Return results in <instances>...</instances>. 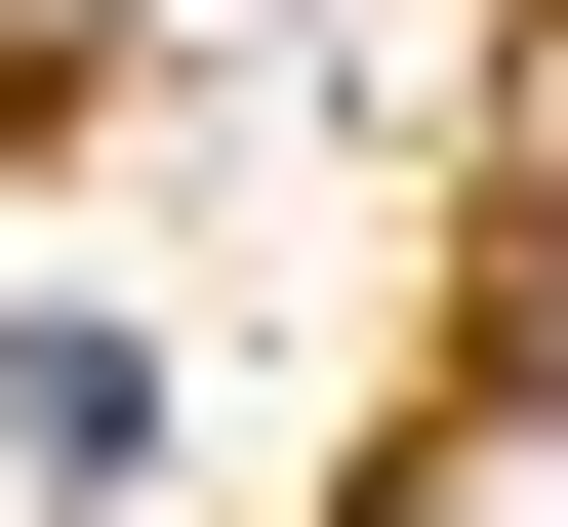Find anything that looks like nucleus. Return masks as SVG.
Here are the masks:
<instances>
[{
  "label": "nucleus",
  "instance_id": "obj_1",
  "mask_svg": "<svg viewBox=\"0 0 568 527\" xmlns=\"http://www.w3.org/2000/svg\"><path fill=\"white\" fill-rule=\"evenodd\" d=\"M406 527H568V365H487V406L406 446Z\"/></svg>",
  "mask_w": 568,
  "mask_h": 527
},
{
  "label": "nucleus",
  "instance_id": "obj_2",
  "mask_svg": "<svg viewBox=\"0 0 568 527\" xmlns=\"http://www.w3.org/2000/svg\"><path fill=\"white\" fill-rule=\"evenodd\" d=\"M528 325H568V163H528Z\"/></svg>",
  "mask_w": 568,
  "mask_h": 527
}]
</instances>
